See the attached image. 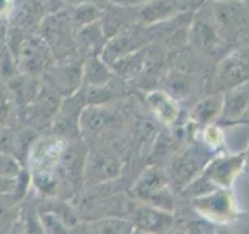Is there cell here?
<instances>
[{
  "instance_id": "7a4b0ae2",
  "label": "cell",
  "mask_w": 249,
  "mask_h": 234,
  "mask_svg": "<svg viewBox=\"0 0 249 234\" xmlns=\"http://www.w3.org/2000/svg\"><path fill=\"white\" fill-rule=\"evenodd\" d=\"M213 156V152L204 144H189L181 148L165 169L171 191L178 195L184 187L201 176Z\"/></svg>"
},
{
  "instance_id": "e0dca14e",
  "label": "cell",
  "mask_w": 249,
  "mask_h": 234,
  "mask_svg": "<svg viewBox=\"0 0 249 234\" xmlns=\"http://www.w3.org/2000/svg\"><path fill=\"white\" fill-rule=\"evenodd\" d=\"M134 226L128 218L109 215L83 222L84 234H134Z\"/></svg>"
},
{
  "instance_id": "ac0fdd59",
  "label": "cell",
  "mask_w": 249,
  "mask_h": 234,
  "mask_svg": "<svg viewBox=\"0 0 249 234\" xmlns=\"http://www.w3.org/2000/svg\"><path fill=\"white\" fill-rule=\"evenodd\" d=\"M176 13V5L173 0H151L139 8L136 20L140 25L150 27L154 23H159L170 19Z\"/></svg>"
},
{
  "instance_id": "8992f818",
  "label": "cell",
  "mask_w": 249,
  "mask_h": 234,
  "mask_svg": "<svg viewBox=\"0 0 249 234\" xmlns=\"http://www.w3.org/2000/svg\"><path fill=\"white\" fill-rule=\"evenodd\" d=\"M192 209L213 226L231 225L238 218V206L231 189H215L190 200Z\"/></svg>"
},
{
  "instance_id": "30bf717a",
  "label": "cell",
  "mask_w": 249,
  "mask_h": 234,
  "mask_svg": "<svg viewBox=\"0 0 249 234\" xmlns=\"http://www.w3.org/2000/svg\"><path fill=\"white\" fill-rule=\"evenodd\" d=\"M120 158L112 152L95 150L86 156L84 176L90 184H103L120 174Z\"/></svg>"
},
{
  "instance_id": "cb8c5ba5",
  "label": "cell",
  "mask_w": 249,
  "mask_h": 234,
  "mask_svg": "<svg viewBox=\"0 0 249 234\" xmlns=\"http://www.w3.org/2000/svg\"><path fill=\"white\" fill-rule=\"evenodd\" d=\"M20 222H22V234H45L42 230L41 220H39V213L30 211L25 215L20 213Z\"/></svg>"
},
{
  "instance_id": "7402d4cb",
  "label": "cell",
  "mask_w": 249,
  "mask_h": 234,
  "mask_svg": "<svg viewBox=\"0 0 249 234\" xmlns=\"http://www.w3.org/2000/svg\"><path fill=\"white\" fill-rule=\"evenodd\" d=\"M22 172V166L16 156L6 150H0V179H16Z\"/></svg>"
},
{
  "instance_id": "83f0119b",
  "label": "cell",
  "mask_w": 249,
  "mask_h": 234,
  "mask_svg": "<svg viewBox=\"0 0 249 234\" xmlns=\"http://www.w3.org/2000/svg\"><path fill=\"white\" fill-rule=\"evenodd\" d=\"M111 2L117 6H124V8H132V6H142L151 0H111Z\"/></svg>"
},
{
  "instance_id": "6da1fadb",
  "label": "cell",
  "mask_w": 249,
  "mask_h": 234,
  "mask_svg": "<svg viewBox=\"0 0 249 234\" xmlns=\"http://www.w3.org/2000/svg\"><path fill=\"white\" fill-rule=\"evenodd\" d=\"M69 147L66 137L54 135L37 139L30 150L31 181L49 197L58 191L56 178L61 174L62 161Z\"/></svg>"
},
{
  "instance_id": "ba28073f",
  "label": "cell",
  "mask_w": 249,
  "mask_h": 234,
  "mask_svg": "<svg viewBox=\"0 0 249 234\" xmlns=\"http://www.w3.org/2000/svg\"><path fill=\"white\" fill-rule=\"evenodd\" d=\"M137 233L148 234H168L175 230V214L153 208L142 201L131 205L129 218Z\"/></svg>"
},
{
  "instance_id": "9c48e42d",
  "label": "cell",
  "mask_w": 249,
  "mask_h": 234,
  "mask_svg": "<svg viewBox=\"0 0 249 234\" xmlns=\"http://www.w3.org/2000/svg\"><path fill=\"white\" fill-rule=\"evenodd\" d=\"M47 88L61 98H69L80 91L83 86V62L67 61L53 64L44 74Z\"/></svg>"
},
{
  "instance_id": "603a6c76",
  "label": "cell",
  "mask_w": 249,
  "mask_h": 234,
  "mask_svg": "<svg viewBox=\"0 0 249 234\" xmlns=\"http://www.w3.org/2000/svg\"><path fill=\"white\" fill-rule=\"evenodd\" d=\"M201 144H204L207 148H210L213 153L224 144V131L218 123L207 125L202 127L201 133Z\"/></svg>"
},
{
  "instance_id": "f1b7e54d",
  "label": "cell",
  "mask_w": 249,
  "mask_h": 234,
  "mask_svg": "<svg viewBox=\"0 0 249 234\" xmlns=\"http://www.w3.org/2000/svg\"><path fill=\"white\" fill-rule=\"evenodd\" d=\"M62 3H66L69 6H76L80 3H93V5H98L103 8V5L107 2V0H61Z\"/></svg>"
},
{
  "instance_id": "4fadbf2b",
  "label": "cell",
  "mask_w": 249,
  "mask_h": 234,
  "mask_svg": "<svg viewBox=\"0 0 249 234\" xmlns=\"http://www.w3.org/2000/svg\"><path fill=\"white\" fill-rule=\"evenodd\" d=\"M146 103L160 123L167 127L176 123L179 117V105L171 94L160 89L151 91L146 94Z\"/></svg>"
},
{
  "instance_id": "9a60e30c",
  "label": "cell",
  "mask_w": 249,
  "mask_h": 234,
  "mask_svg": "<svg viewBox=\"0 0 249 234\" xmlns=\"http://www.w3.org/2000/svg\"><path fill=\"white\" fill-rule=\"evenodd\" d=\"M190 41L198 50L209 55H213L216 50H220V45L223 44V39L216 33L213 23H209L207 20H196L193 23Z\"/></svg>"
},
{
  "instance_id": "8fae6325",
  "label": "cell",
  "mask_w": 249,
  "mask_h": 234,
  "mask_svg": "<svg viewBox=\"0 0 249 234\" xmlns=\"http://www.w3.org/2000/svg\"><path fill=\"white\" fill-rule=\"evenodd\" d=\"M249 111V81L223 92L221 119L226 123H240Z\"/></svg>"
},
{
  "instance_id": "d6986e66",
  "label": "cell",
  "mask_w": 249,
  "mask_h": 234,
  "mask_svg": "<svg viewBox=\"0 0 249 234\" xmlns=\"http://www.w3.org/2000/svg\"><path fill=\"white\" fill-rule=\"evenodd\" d=\"M105 33L101 23L95 22L76 31V47L80 52H86L89 57H100L105 49Z\"/></svg>"
},
{
  "instance_id": "f546056e",
  "label": "cell",
  "mask_w": 249,
  "mask_h": 234,
  "mask_svg": "<svg viewBox=\"0 0 249 234\" xmlns=\"http://www.w3.org/2000/svg\"><path fill=\"white\" fill-rule=\"evenodd\" d=\"M213 234H238L235 233L229 225H220V226H215Z\"/></svg>"
},
{
  "instance_id": "e575fe53",
  "label": "cell",
  "mask_w": 249,
  "mask_h": 234,
  "mask_svg": "<svg viewBox=\"0 0 249 234\" xmlns=\"http://www.w3.org/2000/svg\"><path fill=\"white\" fill-rule=\"evenodd\" d=\"M137 234H148V233H137Z\"/></svg>"
},
{
  "instance_id": "277c9868",
  "label": "cell",
  "mask_w": 249,
  "mask_h": 234,
  "mask_svg": "<svg viewBox=\"0 0 249 234\" xmlns=\"http://www.w3.org/2000/svg\"><path fill=\"white\" fill-rule=\"evenodd\" d=\"M249 81V45L237 47L218 61L210 77V94H223Z\"/></svg>"
},
{
  "instance_id": "3957f363",
  "label": "cell",
  "mask_w": 249,
  "mask_h": 234,
  "mask_svg": "<svg viewBox=\"0 0 249 234\" xmlns=\"http://www.w3.org/2000/svg\"><path fill=\"white\" fill-rule=\"evenodd\" d=\"M39 36L49 45L54 59L59 61H72L76 55V31L70 20L69 11H53L49 13L42 19L39 25Z\"/></svg>"
},
{
  "instance_id": "d6a6232c",
  "label": "cell",
  "mask_w": 249,
  "mask_h": 234,
  "mask_svg": "<svg viewBox=\"0 0 249 234\" xmlns=\"http://www.w3.org/2000/svg\"><path fill=\"white\" fill-rule=\"evenodd\" d=\"M240 123H249V111H248V114L243 117V120H241Z\"/></svg>"
},
{
  "instance_id": "1f68e13d",
  "label": "cell",
  "mask_w": 249,
  "mask_h": 234,
  "mask_svg": "<svg viewBox=\"0 0 249 234\" xmlns=\"http://www.w3.org/2000/svg\"><path fill=\"white\" fill-rule=\"evenodd\" d=\"M168 234H187L185 230H181V228H175L173 231H170Z\"/></svg>"
},
{
  "instance_id": "44dd1931",
  "label": "cell",
  "mask_w": 249,
  "mask_h": 234,
  "mask_svg": "<svg viewBox=\"0 0 249 234\" xmlns=\"http://www.w3.org/2000/svg\"><path fill=\"white\" fill-rule=\"evenodd\" d=\"M101 14H103V8L93 3H80L76 6H72V10L69 11L75 31L92 25L95 22H100Z\"/></svg>"
},
{
  "instance_id": "52a82bcc",
  "label": "cell",
  "mask_w": 249,
  "mask_h": 234,
  "mask_svg": "<svg viewBox=\"0 0 249 234\" xmlns=\"http://www.w3.org/2000/svg\"><path fill=\"white\" fill-rule=\"evenodd\" d=\"M245 170V152L215 155L202 172L216 189H232L233 183Z\"/></svg>"
},
{
  "instance_id": "4316f807",
  "label": "cell",
  "mask_w": 249,
  "mask_h": 234,
  "mask_svg": "<svg viewBox=\"0 0 249 234\" xmlns=\"http://www.w3.org/2000/svg\"><path fill=\"white\" fill-rule=\"evenodd\" d=\"M16 0H0V20H8L14 11Z\"/></svg>"
},
{
  "instance_id": "5bb4252c",
  "label": "cell",
  "mask_w": 249,
  "mask_h": 234,
  "mask_svg": "<svg viewBox=\"0 0 249 234\" xmlns=\"http://www.w3.org/2000/svg\"><path fill=\"white\" fill-rule=\"evenodd\" d=\"M223 113V94H209L192 109V120L201 127L220 122Z\"/></svg>"
},
{
  "instance_id": "d4e9b609",
  "label": "cell",
  "mask_w": 249,
  "mask_h": 234,
  "mask_svg": "<svg viewBox=\"0 0 249 234\" xmlns=\"http://www.w3.org/2000/svg\"><path fill=\"white\" fill-rule=\"evenodd\" d=\"M13 111V98L11 92L6 89H0V123H3Z\"/></svg>"
},
{
  "instance_id": "484cf974",
  "label": "cell",
  "mask_w": 249,
  "mask_h": 234,
  "mask_svg": "<svg viewBox=\"0 0 249 234\" xmlns=\"http://www.w3.org/2000/svg\"><path fill=\"white\" fill-rule=\"evenodd\" d=\"M215 226L212 223H209L206 220H192L187 225L185 233L187 234H213Z\"/></svg>"
},
{
  "instance_id": "ffe728a7",
  "label": "cell",
  "mask_w": 249,
  "mask_h": 234,
  "mask_svg": "<svg viewBox=\"0 0 249 234\" xmlns=\"http://www.w3.org/2000/svg\"><path fill=\"white\" fill-rule=\"evenodd\" d=\"M19 201L16 192L0 194V234H13L16 223L20 222Z\"/></svg>"
},
{
  "instance_id": "836d02e7",
  "label": "cell",
  "mask_w": 249,
  "mask_h": 234,
  "mask_svg": "<svg viewBox=\"0 0 249 234\" xmlns=\"http://www.w3.org/2000/svg\"><path fill=\"white\" fill-rule=\"evenodd\" d=\"M243 234H249V225L246 226V228L243 230Z\"/></svg>"
},
{
  "instance_id": "5b68a950",
  "label": "cell",
  "mask_w": 249,
  "mask_h": 234,
  "mask_svg": "<svg viewBox=\"0 0 249 234\" xmlns=\"http://www.w3.org/2000/svg\"><path fill=\"white\" fill-rule=\"evenodd\" d=\"M212 23L223 42L237 41L249 30V8L243 0H215Z\"/></svg>"
},
{
  "instance_id": "7c38bea8",
  "label": "cell",
  "mask_w": 249,
  "mask_h": 234,
  "mask_svg": "<svg viewBox=\"0 0 249 234\" xmlns=\"http://www.w3.org/2000/svg\"><path fill=\"white\" fill-rule=\"evenodd\" d=\"M168 178L165 169H160L159 166H151L145 169L142 174L139 175L136 183L132 184L131 194L137 201H148L156 192L168 187Z\"/></svg>"
},
{
  "instance_id": "4dcf8cb0",
  "label": "cell",
  "mask_w": 249,
  "mask_h": 234,
  "mask_svg": "<svg viewBox=\"0 0 249 234\" xmlns=\"http://www.w3.org/2000/svg\"><path fill=\"white\" fill-rule=\"evenodd\" d=\"M243 152H245V169L249 172V142H248V145Z\"/></svg>"
},
{
  "instance_id": "2e32d148",
  "label": "cell",
  "mask_w": 249,
  "mask_h": 234,
  "mask_svg": "<svg viewBox=\"0 0 249 234\" xmlns=\"http://www.w3.org/2000/svg\"><path fill=\"white\" fill-rule=\"evenodd\" d=\"M112 80V69L101 57H89L83 62V86L106 88Z\"/></svg>"
}]
</instances>
